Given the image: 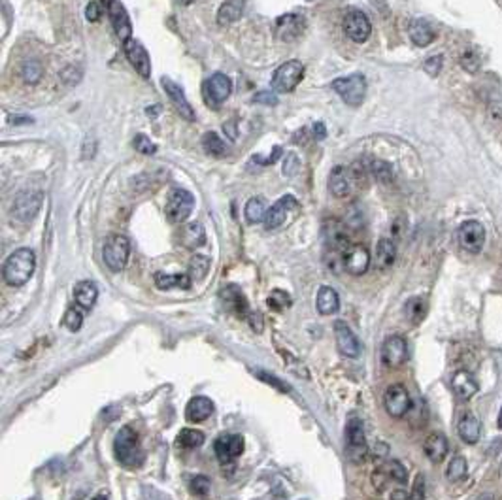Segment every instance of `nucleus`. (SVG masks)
Returning a JSON list of instances; mask_svg holds the SVG:
<instances>
[{
    "mask_svg": "<svg viewBox=\"0 0 502 500\" xmlns=\"http://www.w3.org/2000/svg\"><path fill=\"white\" fill-rule=\"evenodd\" d=\"M267 204H265V200L259 197H253V198H249L248 204H246V210H244V214H246V219H248V223H260V221H265V216H267Z\"/></svg>",
    "mask_w": 502,
    "mask_h": 500,
    "instance_id": "nucleus-40",
    "label": "nucleus"
},
{
    "mask_svg": "<svg viewBox=\"0 0 502 500\" xmlns=\"http://www.w3.org/2000/svg\"><path fill=\"white\" fill-rule=\"evenodd\" d=\"M123 50L125 55H127V59H129V62L134 67L138 74L142 76V78H149L151 76V61H149V53L146 51L142 43L130 38V40L123 43Z\"/></svg>",
    "mask_w": 502,
    "mask_h": 500,
    "instance_id": "nucleus-18",
    "label": "nucleus"
},
{
    "mask_svg": "<svg viewBox=\"0 0 502 500\" xmlns=\"http://www.w3.org/2000/svg\"><path fill=\"white\" fill-rule=\"evenodd\" d=\"M97 298H99V287L93 282H80L74 287V300L80 308L91 310L97 304Z\"/></svg>",
    "mask_w": 502,
    "mask_h": 500,
    "instance_id": "nucleus-29",
    "label": "nucleus"
},
{
    "mask_svg": "<svg viewBox=\"0 0 502 500\" xmlns=\"http://www.w3.org/2000/svg\"><path fill=\"white\" fill-rule=\"evenodd\" d=\"M408 34H410V40L419 46V48H425L428 43H433L434 40V31L433 27L428 25L427 21H423V19H416V21H412L408 27Z\"/></svg>",
    "mask_w": 502,
    "mask_h": 500,
    "instance_id": "nucleus-30",
    "label": "nucleus"
},
{
    "mask_svg": "<svg viewBox=\"0 0 502 500\" xmlns=\"http://www.w3.org/2000/svg\"><path fill=\"white\" fill-rule=\"evenodd\" d=\"M354 179L351 170H347L346 167H336L329 176V191L336 198L347 197L351 193V187H354Z\"/></svg>",
    "mask_w": 502,
    "mask_h": 500,
    "instance_id": "nucleus-24",
    "label": "nucleus"
},
{
    "mask_svg": "<svg viewBox=\"0 0 502 500\" xmlns=\"http://www.w3.org/2000/svg\"><path fill=\"white\" fill-rule=\"evenodd\" d=\"M210 270V259L204 257V255H195L189 263V274H191V279L195 278L197 282L206 278V274Z\"/></svg>",
    "mask_w": 502,
    "mask_h": 500,
    "instance_id": "nucleus-43",
    "label": "nucleus"
},
{
    "mask_svg": "<svg viewBox=\"0 0 502 500\" xmlns=\"http://www.w3.org/2000/svg\"><path fill=\"white\" fill-rule=\"evenodd\" d=\"M408 359V344L400 334H393L384 342L382 347V363L389 368H397L404 365Z\"/></svg>",
    "mask_w": 502,
    "mask_h": 500,
    "instance_id": "nucleus-14",
    "label": "nucleus"
},
{
    "mask_svg": "<svg viewBox=\"0 0 502 500\" xmlns=\"http://www.w3.org/2000/svg\"><path fill=\"white\" fill-rule=\"evenodd\" d=\"M404 315H406V319H408L410 323H414V325L421 323L423 319H425V315H427V303H425V298H410L406 306H404Z\"/></svg>",
    "mask_w": 502,
    "mask_h": 500,
    "instance_id": "nucleus-37",
    "label": "nucleus"
},
{
    "mask_svg": "<svg viewBox=\"0 0 502 500\" xmlns=\"http://www.w3.org/2000/svg\"><path fill=\"white\" fill-rule=\"evenodd\" d=\"M42 202H43V195L40 191H21L15 197L13 200V206H12V214L15 219L23 223H29L32 221L36 214L40 211L42 208Z\"/></svg>",
    "mask_w": 502,
    "mask_h": 500,
    "instance_id": "nucleus-7",
    "label": "nucleus"
},
{
    "mask_svg": "<svg viewBox=\"0 0 502 500\" xmlns=\"http://www.w3.org/2000/svg\"><path fill=\"white\" fill-rule=\"evenodd\" d=\"M204 433L202 431H197V429H183L180 434H178V447H186V450H195V447H200L204 444Z\"/></svg>",
    "mask_w": 502,
    "mask_h": 500,
    "instance_id": "nucleus-38",
    "label": "nucleus"
},
{
    "mask_svg": "<svg viewBox=\"0 0 502 500\" xmlns=\"http://www.w3.org/2000/svg\"><path fill=\"white\" fill-rule=\"evenodd\" d=\"M452 387L453 391H455V395L459 396V398H463V401L472 398V396L477 393V389H480V387H477L476 377L466 370H459L453 374Z\"/></svg>",
    "mask_w": 502,
    "mask_h": 500,
    "instance_id": "nucleus-26",
    "label": "nucleus"
},
{
    "mask_svg": "<svg viewBox=\"0 0 502 500\" xmlns=\"http://www.w3.org/2000/svg\"><path fill=\"white\" fill-rule=\"evenodd\" d=\"M132 146H134V149H137V151H140V153H144V155H153L157 151V146L151 142V140H149L146 134L134 136V142H132Z\"/></svg>",
    "mask_w": 502,
    "mask_h": 500,
    "instance_id": "nucleus-48",
    "label": "nucleus"
},
{
    "mask_svg": "<svg viewBox=\"0 0 502 500\" xmlns=\"http://www.w3.org/2000/svg\"><path fill=\"white\" fill-rule=\"evenodd\" d=\"M253 102L257 104H265V106H276L278 104V97L274 91H260L253 97Z\"/></svg>",
    "mask_w": 502,
    "mask_h": 500,
    "instance_id": "nucleus-52",
    "label": "nucleus"
},
{
    "mask_svg": "<svg viewBox=\"0 0 502 500\" xmlns=\"http://www.w3.org/2000/svg\"><path fill=\"white\" fill-rule=\"evenodd\" d=\"M387 482H395L398 483V485H404V483L408 482V472H406V468H404L398 461H393V459H391V461H385L384 464H379L378 468L374 470V487L382 491V489L387 485Z\"/></svg>",
    "mask_w": 502,
    "mask_h": 500,
    "instance_id": "nucleus-13",
    "label": "nucleus"
},
{
    "mask_svg": "<svg viewBox=\"0 0 502 500\" xmlns=\"http://www.w3.org/2000/svg\"><path fill=\"white\" fill-rule=\"evenodd\" d=\"M297 170H298V159L295 155H289L286 165H284V174H286V176H293Z\"/></svg>",
    "mask_w": 502,
    "mask_h": 500,
    "instance_id": "nucleus-55",
    "label": "nucleus"
},
{
    "mask_svg": "<svg viewBox=\"0 0 502 500\" xmlns=\"http://www.w3.org/2000/svg\"><path fill=\"white\" fill-rule=\"evenodd\" d=\"M104 2H106V4H108V6H110V4H112L113 0H104Z\"/></svg>",
    "mask_w": 502,
    "mask_h": 500,
    "instance_id": "nucleus-62",
    "label": "nucleus"
},
{
    "mask_svg": "<svg viewBox=\"0 0 502 500\" xmlns=\"http://www.w3.org/2000/svg\"><path fill=\"white\" fill-rule=\"evenodd\" d=\"M344 31L349 36V40H354L357 43H363L368 40L370 32H372V25H370V19L366 18L365 12L361 10H349L344 18Z\"/></svg>",
    "mask_w": 502,
    "mask_h": 500,
    "instance_id": "nucleus-12",
    "label": "nucleus"
},
{
    "mask_svg": "<svg viewBox=\"0 0 502 500\" xmlns=\"http://www.w3.org/2000/svg\"><path fill=\"white\" fill-rule=\"evenodd\" d=\"M61 78H62V81L67 83V85H76V83H78V81L81 80V72L78 70V68L69 67V68H64V70H62Z\"/></svg>",
    "mask_w": 502,
    "mask_h": 500,
    "instance_id": "nucleus-51",
    "label": "nucleus"
},
{
    "mask_svg": "<svg viewBox=\"0 0 502 500\" xmlns=\"http://www.w3.org/2000/svg\"><path fill=\"white\" fill-rule=\"evenodd\" d=\"M93 500H108V499H106L104 494H99V496H95V499H93Z\"/></svg>",
    "mask_w": 502,
    "mask_h": 500,
    "instance_id": "nucleus-61",
    "label": "nucleus"
},
{
    "mask_svg": "<svg viewBox=\"0 0 502 500\" xmlns=\"http://www.w3.org/2000/svg\"><path fill=\"white\" fill-rule=\"evenodd\" d=\"M327 134V130H325V125L323 123H316L314 125V136H316L317 140H323Z\"/></svg>",
    "mask_w": 502,
    "mask_h": 500,
    "instance_id": "nucleus-57",
    "label": "nucleus"
},
{
    "mask_svg": "<svg viewBox=\"0 0 502 500\" xmlns=\"http://www.w3.org/2000/svg\"><path fill=\"white\" fill-rule=\"evenodd\" d=\"M496 423H498V429H502V410L501 414H498V421H496Z\"/></svg>",
    "mask_w": 502,
    "mask_h": 500,
    "instance_id": "nucleus-59",
    "label": "nucleus"
},
{
    "mask_svg": "<svg viewBox=\"0 0 502 500\" xmlns=\"http://www.w3.org/2000/svg\"><path fill=\"white\" fill-rule=\"evenodd\" d=\"M29 500H40V499H38V496H34V499H29Z\"/></svg>",
    "mask_w": 502,
    "mask_h": 500,
    "instance_id": "nucleus-63",
    "label": "nucleus"
},
{
    "mask_svg": "<svg viewBox=\"0 0 502 500\" xmlns=\"http://www.w3.org/2000/svg\"><path fill=\"white\" fill-rule=\"evenodd\" d=\"M304 29H306V21H304L302 15H298V13H286V15L276 19V36H278L281 42H293V40H297L304 32Z\"/></svg>",
    "mask_w": 502,
    "mask_h": 500,
    "instance_id": "nucleus-19",
    "label": "nucleus"
},
{
    "mask_svg": "<svg viewBox=\"0 0 502 500\" xmlns=\"http://www.w3.org/2000/svg\"><path fill=\"white\" fill-rule=\"evenodd\" d=\"M202 148L206 149V153L214 155V157H225L229 153V146L216 132H206L202 136Z\"/></svg>",
    "mask_w": 502,
    "mask_h": 500,
    "instance_id": "nucleus-39",
    "label": "nucleus"
},
{
    "mask_svg": "<svg viewBox=\"0 0 502 500\" xmlns=\"http://www.w3.org/2000/svg\"><path fill=\"white\" fill-rule=\"evenodd\" d=\"M100 15H102V10H100V6L97 4V2H89L85 8V18L87 21H91V23H97L100 19Z\"/></svg>",
    "mask_w": 502,
    "mask_h": 500,
    "instance_id": "nucleus-54",
    "label": "nucleus"
},
{
    "mask_svg": "<svg viewBox=\"0 0 502 500\" xmlns=\"http://www.w3.org/2000/svg\"><path fill=\"white\" fill-rule=\"evenodd\" d=\"M214 450H216L217 459L223 464L235 463L236 459L242 455L244 438L240 434H223L216 440Z\"/></svg>",
    "mask_w": 502,
    "mask_h": 500,
    "instance_id": "nucleus-16",
    "label": "nucleus"
},
{
    "mask_svg": "<svg viewBox=\"0 0 502 500\" xmlns=\"http://www.w3.org/2000/svg\"><path fill=\"white\" fill-rule=\"evenodd\" d=\"M193 208H195V198L186 189H172L165 204V214H167L170 223H183L187 217L191 216Z\"/></svg>",
    "mask_w": 502,
    "mask_h": 500,
    "instance_id": "nucleus-6",
    "label": "nucleus"
},
{
    "mask_svg": "<svg viewBox=\"0 0 502 500\" xmlns=\"http://www.w3.org/2000/svg\"><path fill=\"white\" fill-rule=\"evenodd\" d=\"M457 431H459V436L463 438V442L470 445L476 444L477 440H480V421L472 414L463 415L459 419V425H457Z\"/></svg>",
    "mask_w": 502,
    "mask_h": 500,
    "instance_id": "nucleus-35",
    "label": "nucleus"
},
{
    "mask_svg": "<svg viewBox=\"0 0 502 500\" xmlns=\"http://www.w3.org/2000/svg\"><path fill=\"white\" fill-rule=\"evenodd\" d=\"M335 93L340 97L346 104L359 106L365 100L366 80L363 74H351L346 78H336L333 81Z\"/></svg>",
    "mask_w": 502,
    "mask_h": 500,
    "instance_id": "nucleus-4",
    "label": "nucleus"
},
{
    "mask_svg": "<svg viewBox=\"0 0 502 500\" xmlns=\"http://www.w3.org/2000/svg\"><path fill=\"white\" fill-rule=\"evenodd\" d=\"M155 285L162 291L172 289V287L189 289V287H191V276H186V274H165V272H157Z\"/></svg>",
    "mask_w": 502,
    "mask_h": 500,
    "instance_id": "nucleus-34",
    "label": "nucleus"
},
{
    "mask_svg": "<svg viewBox=\"0 0 502 500\" xmlns=\"http://www.w3.org/2000/svg\"><path fill=\"white\" fill-rule=\"evenodd\" d=\"M244 13V2L242 0H227L221 4L219 12H217V23L221 27L232 25L238 19L242 18Z\"/></svg>",
    "mask_w": 502,
    "mask_h": 500,
    "instance_id": "nucleus-32",
    "label": "nucleus"
},
{
    "mask_svg": "<svg viewBox=\"0 0 502 500\" xmlns=\"http://www.w3.org/2000/svg\"><path fill=\"white\" fill-rule=\"evenodd\" d=\"M335 336H336V346L342 355H346L349 359H355L361 355V344L354 331L349 328L346 321H336L335 323Z\"/></svg>",
    "mask_w": 502,
    "mask_h": 500,
    "instance_id": "nucleus-20",
    "label": "nucleus"
},
{
    "mask_svg": "<svg viewBox=\"0 0 502 500\" xmlns=\"http://www.w3.org/2000/svg\"><path fill=\"white\" fill-rule=\"evenodd\" d=\"M368 172L372 174L378 181H384V183L393 179V168H391L389 162L385 161H372L368 165Z\"/></svg>",
    "mask_w": 502,
    "mask_h": 500,
    "instance_id": "nucleus-44",
    "label": "nucleus"
},
{
    "mask_svg": "<svg viewBox=\"0 0 502 500\" xmlns=\"http://www.w3.org/2000/svg\"><path fill=\"white\" fill-rule=\"evenodd\" d=\"M346 440H347V455L351 457V461H355V463L365 461L368 445H366L363 421L357 419V417H351V419L347 421Z\"/></svg>",
    "mask_w": 502,
    "mask_h": 500,
    "instance_id": "nucleus-8",
    "label": "nucleus"
},
{
    "mask_svg": "<svg viewBox=\"0 0 502 500\" xmlns=\"http://www.w3.org/2000/svg\"><path fill=\"white\" fill-rule=\"evenodd\" d=\"M423 68H425V72H427V74L438 76L442 70V55L428 57L427 61H425V64H423Z\"/></svg>",
    "mask_w": 502,
    "mask_h": 500,
    "instance_id": "nucleus-50",
    "label": "nucleus"
},
{
    "mask_svg": "<svg viewBox=\"0 0 502 500\" xmlns=\"http://www.w3.org/2000/svg\"><path fill=\"white\" fill-rule=\"evenodd\" d=\"M397 259V246L389 238H382L376 246V266L379 270H387L395 265Z\"/></svg>",
    "mask_w": 502,
    "mask_h": 500,
    "instance_id": "nucleus-31",
    "label": "nucleus"
},
{
    "mask_svg": "<svg viewBox=\"0 0 502 500\" xmlns=\"http://www.w3.org/2000/svg\"><path fill=\"white\" fill-rule=\"evenodd\" d=\"M257 376L260 377V380H265V383H268V385H274L276 389L279 391H289V387L287 385H284V383L279 382L278 377L272 376V374H267V372H263V370H257Z\"/></svg>",
    "mask_w": 502,
    "mask_h": 500,
    "instance_id": "nucleus-53",
    "label": "nucleus"
},
{
    "mask_svg": "<svg viewBox=\"0 0 502 500\" xmlns=\"http://www.w3.org/2000/svg\"><path fill=\"white\" fill-rule=\"evenodd\" d=\"M181 244L189 249H195V247H200L206 244V232L204 227L200 223H189L186 225L180 232Z\"/></svg>",
    "mask_w": 502,
    "mask_h": 500,
    "instance_id": "nucleus-33",
    "label": "nucleus"
},
{
    "mask_svg": "<svg viewBox=\"0 0 502 500\" xmlns=\"http://www.w3.org/2000/svg\"><path fill=\"white\" fill-rule=\"evenodd\" d=\"M304 64L297 59L284 62L272 76V91L274 93H291L293 89L302 81Z\"/></svg>",
    "mask_w": 502,
    "mask_h": 500,
    "instance_id": "nucleus-5",
    "label": "nucleus"
},
{
    "mask_svg": "<svg viewBox=\"0 0 502 500\" xmlns=\"http://www.w3.org/2000/svg\"><path fill=\"white\" fill-rule=\"evenodd\" d=\"M391 500H417V499H414L412 494H408L406 491H403V489H397L395 493L391 494Z\"/></svg>",
    "mask_w": 502,
    "mask_h": 500,
    "instance_id": "nucleus-56",
    "label": "nucleus"
},
{
    "mask_svg": "<svg viewBox=\"0 0 502 500\" xmlns=\"http://www.w3.org/2000/svg\"><path fill=\"white\" fill-rule=\"evenodd\" d=\"M130 255V242L123 235L108 236L102 247V257H104L106 266L112 272H121L129 263Z\"/></svg>",
    "mask_w": 502,
    "mask_h": 500,
    "instance_id": "nucleus-3",
    "label": "nucleus"
},
{
    "mask_svg": "<svg viewBox=\"0 0 502 500\" xmlns=\"http://www.w3.org/2000/svg\"><path fill=\"white\" fill-rule=\"evenodd\" d=\"M34 268H36L34 251L29 249V247H19V249H15V251L8 257L6 263H4L2 276H4V282H6L8 285L21 287V285H25L27 282L32 278Z\"/></svg>",
    "mask_w": 502,
    "mask_h": 500,
    "instance_id": "nucleus-1",
    "label": "nucleus"
},
{
    "mask_svg": "<svg viewBox=\"0 0 502 500\" xmlns=\"http://www.w3.org/2000/svg\"><path fill=\"white\" fill-rule=\"evenodd\" d=\"M108 13H110V19H112L113 31L118 34V38L121 42H127L130 40V34H132V25H130L129 13L125 10V6L119 2V0H113L112 4L108 6Z\"/></svg>",
    "mask_w": 502,
    "mask_h": 500,
    "instance_id": "nucleus-23",
    "label": "nucleus"
},
{
    "mask_svg": "<svg viewBox=\"0 0 502 500\" xmlns=\"http://www.w3.org/2000/svg\"><path fill=\"white\" fill-rule=\"evenodd\" d=\"M297 208L298 200L293 197V195H286V197L279 198L278 202L270 206V210H268L267 216H265V227H267V230L279 229V227L286 223L289 211L297 210Z\"/></svg>",
    "mask_w": 502,
    "mask_h": 500,
    "instance_id": "nucleus-17",
    "label": "nucleus"
},
{
    "mask_svg": "<svg viewBox=\"0 0 502 500\" xmlns=\"http://www.w3.org/2000/svg\"><path fill=\"white\" fill-rule=\"evenodd\" d=\"M342 265H344L347 274L363 276L370 266V251L361 244H354V246L347 247L346 254L342 255Z\"/></svg>",
    "mask_w": 502,
    "mask_h": 500,
    "instance_id": "nucleus-15",
    "label": "nucleus"
},
{
    "mask_svg": "<svg viewBox=\"0 0 502 500\" xmlns=\"http://www.w3.org/2000/svg\"><path fill=\"white\" fill-rule=\"evenodd\" d=\"M317 312L321 315H333L340 308V297L333 287L323 285L321 289L317 291Z\"/></svg>",
    "mask_w": 502,
    "mask_h": 500,
    "instance_id": "nucleus-28",
    "label": "nucleus"
},
{
    "mask_svg": "<svg viewBox=\"0 0 502 500\" xmlns=\"http://www.w3.org/2000/svg\"><path fill=\"white\" fill-rule=\"evenodd\" d=\"M384 404L391 417H404V415L408 414L410 406H412V398H410V393L406 391L404 385L395 383V385H391L385 391Z\"/></svg>",
    "mask_w": 502,
    "mask_h": 500,
    "instance_id": "nucleus-11",
    "label": "nucleus"
},
{
    "mask_svg": "<svg viewBox=\"0 0 502 500\" xmlns=\"http://www.w3.org/2000/svg\"><path fill=\"white\" fill-rule=\"evenodd\" d=\"M267 303L272 310H284L287 308V306H291V297L287 295L286 291L274 289L272 293H270V297H268Z\"/></svg>",
    "mask_w": 502,
    "mask_h": 500,
    "instance_id": "nucleus-46",
    "label": "nucleus"
},
{
    "mask_svg": "<svg viewBox=\"0 0 502 500\" xmlns=\"http://www.w3.org/2000/svg\"><path fill=\"white\" fill-rule=\"evenodd\" d=\"M221 298L227 303V306H230V308L235 310L236 314L246 315V312H248V300H246V297L242 295V291L238 289V287H235V285H227V287H223V291H221Z\"/></svg>",
    "mask_w": 502,
    "mask_h": 500,
    "instance_id": "nucleus-36",
    "label": "nucleus"
},
{
    "mask_svg": "<svg viewBox=\"0 0 502 500\" xmlns=\"http://www.w3.org/2000/svg\"><path fill=\"white\" fill-rule=\"evenodd\" d=\"M461 67L465 68L466 72H476L477 68H480V59H477L476 53H472V51H465L463 57H461Z\"/></svg>",
    "mask_w": 502,
    "mask_h": 500,
    "instance_id": "nucleus-49",
    "label": "nucleus"
},
{
    "mask_svg": "<svg viewBox=\"0 0 502 500\" xmlns=\"http://www.w3.org/2000/svg\"><path fill=\"white\" fill-rule=\"evenodd\" d=\"M214 414V402L208 396H195L186 408V417L189 423H202Z\"/></svg>",
    "mask_w": 502,
    "mask_h": 500,
    "instance_id": "nucleus-25",
    "label": "nucleus"
},
{
    "mask_svg": "<svg viewBox=\"0 0 502 500\" xmlns=\"http://www.w3.org/2000/svg\"><path fill=\"white\" fill-rule=\"evenodd\" d=\"M161 85L162 89L167 91L168 99L172 100L174 108L178 110V113H180L181 118L187 119V121H195V110H193V106L189 104V100H187L183 89H181L176 81L170 80V78H161Z\"/></svg>",
    "mask_w": 502,
    "mask_h": 500,
    "instance_id": "nucleus-21",
    "label": "nucleus"
},
{
    "mask_svg": "<svg viewBox=\"0 0 502 500\" xmlns=\"http://www.w3.org/2000/svg\"><path fill=\"white\" fill-rule=\"evenodd\" d=\"M325 244L333 249V251H340L342 255L346 254L349 244V235H347L346 225L336 219H330L325 225Z\"/></svg>",
    "mask_w": 502,
    "mask_h": 500,
    "instance_id": "nucleus-22",
    "label": "nucleus"
},
{
    "mask_svg": "<svg viewBox=\"0 0 502 500\" xmlns=\"http://www.w3.org/2000/svg\"><path fill=\"white\" fill-rule=\"evenodd\" d=\"M461 247L468 254H480L485 244V229L480 221H465L457 230Z\"/></svg>",
    "mask_w": 502,
    "mask_h": 500,
    "instance_id": "nucleus-9",
    "label": "nucleus"
},
{
    "mask_svg": "<svg viewBox=\"0 0 502 500\" xmlns=\"http://www.w3.org/2000/svg\"><path fill=\"white\" fill-rule=\"evenodd\" d=\"M32 119L31 118H12L10 119V123L18 125V123H31Z\"/></svg>",
    "mask_w": 502,
    "mask_h": 500,
    "instance_id": "nucleus-58",
    "label": "nucleus"
},
{
    "mask_svg": "<svg viewBox=\"0 0 502 500\" xmlns=\"http://www.w3.org/2000/svg\"><path fill=\"white\" fill-rule=\"evenodd\" d=\"M211 483L206 475H195L191 480V493L197 494V496H206L210 493Z\"/></svg>",
    "mask_w": 502,
    "mask_h": 500,
    "instance_id": "nucleus-47",
    "label": "nucleus"
},
{
    "mask_svg": "<svg viewBox=\"0 0 502 500\" xmlns=\"http://www.w3.org/2000/svg\"><path fill=\"white\" fill-rule=\"evenodd\" d=\"M466 472H468V466H466V459L463 455H455V457L449 461V466H447V480L452 483H459L466 478Z\"/></svg>",
    "mask_w": 502,
    "mask_h": 500,
    "instance_id": "nucleus-41",
    "label": "nucleus"
},
{
    "mask_svg": "<svg viewBox=\"0 0 502 500\" xmlns=\"http://www.w3.org/2000/svg\"><path fill=\"white\" fill-rule=\"evenodd\" d=\"M180 2H181V4H186V6H187V4H193L195 0H180Z\"/></svg>",
    "mask_w": 502,
    "mask_h": 500,
    "instance_id": "nucleus-60",
    "label": "nucleus"
},
{
    "mask_svg": "<svg viewBox=\"0 0 502 500\" xmlns=\"http://www.w3.org/2000/svg\"><path fill=\"white\" fill-rule=\"evenodd\" d=\"M116 457L127 468H138L144 463V450L140 444V436L134 429L123 426L113 442Z\"/></svg>",
    "mask_w": 502,
    "mask_h": 500,
    "instance_id": "nucleus-2",
    "label": "nucleus"
},
{
    "mask_svg": "<svg viewBox=\"0 0 502 500\" xmlns=\"http://www.w3.org/2000/svg\"><path fill=\"white\" fill-rule=\"evenodd\" d=\"M423 451L433 463H442L444 457L447 455L449 451V444H447V438L444 434L434 433L431 434L427 440H425V445H423Z\"/></svg>",
    "mask_w": 502,
    "mask_h": 500,
    "instance_id": "nucleus-27",
    "label": "nucleus"
},
{
    "mask_svg": "<svg viewBox=\"0 0 502 500\" xmlns=\"http://www.w3.org/2000/svg\"><path fill=\"white\" fill-rule=\"evenodd\" d=\"M42 74H43V67L42 62L36 61V59H31V61H25L23 62V67H21V76H23V80L27 83H38V81L42 80Z\"/></svg>",
    "mask_w": 502,
    "mask_h": 500,
    "instance_id": "nucleus-42",
    "label": "nucleus"
},
{
    "mask_svg": "<svg viewBox=\"0 0 502 500\" xmlns=\"http://www.w3.org/2000/svg\"><path fill=\"white\" fill-rule=\"evenodd\" d=\"M62 325L69 328L70 333H76V331H80L81 325H83V315L78 308H69L67 310V314L62 317Z\"/></svg>",
    "mask_w": 502,
    "mask_h": 500,
    "instance_id": "nucleus-45",
    "label": "nucleus"
},
{
    "mask_svg": "<svg viewBox=\"0 0 502 500\" xmlns=\"http://www.w3.org/2000/svg\"><path fill=\"white\" fill-rule=\"evenodd\" d=\"M230 93H232V81L227 74L216 72L204 83V99L211 108H217L221 102H225L230 97Z\"/></svg>",
    "mask_w": 502,
    "mask_h": 500,
    "instance_id": "nucleus-10",
    "label": "nucleus"
}]
</instances>
